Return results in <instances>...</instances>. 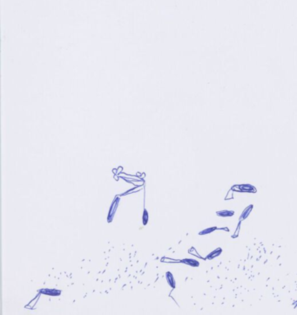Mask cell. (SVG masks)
I'll return each mask as SVG.
<instances>
[{
	"mask_svg": "<svg viewBox=\"0 0 297 315\" xmlns=\"http://www.w3.org/2000/svg\"><path fill=\"white\" fill-rule=\"evenodd\" d=\"M216 215L218 216H221V217H229V216H232L234 215V211L230 210V209H222V210L217 211Z\"/></svg>",
	"mask_w": 297,
	"mask_h": 315,
	"instance_id": "cell-1",
	"label": "cell"
},
{
	"mask_svg": "<svg viewBox=\"0 0 297 315\" xmlns=\"http://www.w3.org/2000/svg\"><path fill=\"white\" fill-rule=\"evenodd\" d=\"M118 201H119V199L117 197L114 201H113V202H112V204H111V209H110V212H109V219H108V221L110 222V218L111 217V219H112V216H113V215H114V213L116 212V209L118 208Z\"/></svg>",
	"mask_w": 297,
	"mask_h": 315,
	"instance_id": "cell-2",
	"label": "cell"
},
{
	"mask_svg": "<svg viewBox=\"0 0 297 315\" xmlns=\"http://www.w3.org/2000/svg\"><path fill=\"white\" fill-rule=\"evenodd\" d=\"M39 292H42L44 294H46V295H51V296H57V295H60L61 291H57V290H55V289H44V290H40Z\"/></svg>",
	"mask_w": 297,
	"mask_h": 315,
	"instance_id": "cell-3",
	"label": "cell"
},
{
	"mask_svg": "<svg viewBox=\"0 0 297 315\" xmlns=\"http://www.w3.org/2000/svg\"><path fill=\"white\" fill-rule=\"evenodd\" d=\"M182 263L187 264V265H190V266H192V267H198L199 265V263L195 260V259H191V258H185L181 261Z\"/></svg>",
	"mask_w": 297,
	"mask_h": 315,
	"instance_id": "cell-4",
	"label": "cell"
},
{
	"mask_svg": "<svg viewBox=\"0 0 297 315\" xmlns=\"http://www.w3.org/2000/svg\"><path fill=\"white\" fill-rule=\"evenodd\" d=\"M222 252V249L221 248H217L216 250H214L213 251H212L211 253H209L206 257L207 259H212V258H214L218 256H219Z\"/></svg>",
	"mask_w": 297,
	"mask_h": 315,
	"instance_id": "cell-5",
	"label": "cell"
},
{
	"mask_svg": "<svg viewBox=\"0 0 297 315\" xmlns=\"http://www.w3.org/2000/svg\"><path fill=\"white\" fill-rule=\"evenodd\" d=\"M165 276H166V280H167L168 284H169L172 288H174V287H175V281H174V278H173L172 274L171 272L167 271L166 274H165Z\"/></svg>",
	"mask_w": 297,
	"mask_h": 315,
	"instance_id": "cell-6",
	"label": "cell"
},
{
	"mask_svg": "<svg viewBox=\"0 0 297 315\" xmlns=\"http://www.w3.org/2000/svg\"><path fill=\"white\" fill-rule=\"evenodd\" d=\"M218 228L217 227H210V228H207V229H203V230H201L199 234V235H206V234H209V233H212V232H213L214 230H216Z\"/></svg>",
	"mask_w": 297,
	"mask_h": 315,
	"instance_id": "cell-7",
	"label": "cell"
},
{
	"mask_svg": "<svg viewBox=\"0 0 297 315\" xmlns=\"http://www.w3.org/2000/svg\"><path fill=\"white\" fill-rule=\"evenodd\" d=\"M252 208H253V206H252V205H250V206H248L247 208H246V209H245V210L242 212V214H241V217H240V218H241V219H245V218H246V217L249 215V213L251 212V209H252Z\"/></svg>",
	"mask_w": 297,
	"mask_h": 315,
	"instance_id": "cell-8",
	"label": "cell"
},
{
	"mask_svg": "<svg viewBox=\"0 0 297 315\" xmlns=\"http://www.w3.org/2000/svg\"><path fill=\"white\" fill-rule=\"evenodd\" d=\"M148 223V212L147 210L145 209L144 211H143V224L144 225H146Z\"/></svg>",
	"mask_w": 297,
	"mask_h": 315,
	"instance_id": "cell-9",
	"label": "cell"
}]
</instances>
